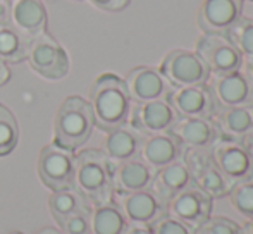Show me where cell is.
I'll return each mask as SVG.
<instances>
[{
	"label": "cell",
	"mask_w": 253,
	"mask_h": 234,
	"mask_svg": "<svg viewBox=\"0 0 253 234\" xmlns=\"http://www.w3.org/2000/svg\"><path fill=\"white\" fill-rule=\"evenodd\" d=\"M155 171L148 164H145L140 157L131 160L114 164L112 169V186L114 195L133 193V191L150 188Z\"/></svg>",
	"instance_id": "ffe728a7"
},
{
	"label": "cell",
	"mask_w": 253,
	"mask_h": 234,
	"mask_svg": "<svg viewBox=\"0 0 253 234\" xmlns=\"http://www.w3.org/2000/svg\"><path fill=\"white\" fill-rule=\"evenodd\" d=\"M127 221L123 210L114 200L91 207V233L90 234H124Z\"/></svg>",
	"instance_id": "cb8c5ba5"
},
{
	"label": "cell",
	"mask_w": 253,
	"mask_h": 234,
	"mask_svg": "<svg viewBox=\"0 0 253 234\" xmlns=\"http://www.w3.org/2000/svg\"><path fill=\"white\" fill-rule=\"evenodd\" d=\"M114 201L123 210L127 224L152 226L157 219L167 214V203L160 200L150 188L133 193L114 195Z\"/></svg>",
	"instance_id": "5bb4252c"
},
{
	"label": "cell",
	"mask_w": 253,
	"mask_h": 234,
	"mask_svg": "<svg viewBox=\"0 0 253 234\" xmlns=\"http://www.w3.org/2000/svg\"><path fill=\"white\" fill-rule=\"evenodd\" d=\"M160 73L174 88L205 84L210 78L207 66L197 55V52L176 48L170 50L160 64Z\"/></svg>",
	"instance_id": "30bf717a"
},
{
	"label": "cell",
	"mask_w": 253,
	"mask_h": 234,
	"mask_svg": "<svg viewBox=\"0 0 253 234\" xmlns=\"http://www.w3.org/2000/svg\"><path fill=\"white\" fill-rule=\"evenodd\" d=\"M227 198H229L231 207L241 217H245L247 221L253 219V177L234 183L227 193Z\"/></svg>",
	"instance_id": "83f0119b"
},
{
	"label": "cell",
	"mask_w": 253,
	"mask_h": 234,
	"mask_svg": "<svg viewBox=\"0 0 253 234\" xmlns=\"http://www.w3.org/2000/svg\"><path fill=\"white\" fill-rule=\"evenodd\" d=\"M12 234H23V233H12Z\"/></svg>",
	"instance_id": "ee69618b"
},
{
	"label": "cell",
	"mask_w": 253,
	"mask_h": 234,
	"mask_svg": "<svg viewBox=\"0 0 253 234\" xmlns=\"http://www.w3.org/2000/svg\"><path fill=\"white\" fill-rule=\"evenodd\" d=\"M26 59L30 62L31 69L40 76L47 78V79H62L69 73L67 52L47 31L31 38Z\"/></svg>",
	"instance_id": "277c9868"
},
{
	"label": "cell",
	"mask_w": 253,
	"mask_h": 234,
	"mask_svg": "<svg viewBox=\"0 0 253 234\" xmlns=\"http://www.w3.org/2000/svg\"><path fill=\"white\" fill-rule=\"evenodd\" d=\"M59 228L62 234H90L91 233V210L78 212L69 215L59 222Z\"/></svg>",
	"instance_id": "4dcf8cb0"
},
{
	"label": "cell",
	"mask_w": 253,
	"mask_h": 234,
	"mask_svg": "<svg viewBox=\"0 0 253 234\" xmlns=\"http://www.w3.org/2000/svg\"><path fill=\"white\" fill-rule=\"evenodd\" d=\"M176 120H177V114L169 102L152 100V102L131 105L127 124L133 129H136L138 133L147 136V134L169 133Z\"/></svg>",
	"instance_id": "4fadbf2b"
},
{
	"label": "cell",
	"mask_w": 253,
	"mask_h": 234,
	"mask_svg": "<svg viewBox=\"0 0 253 234\" xmlns=\"http://www.w3.org/2000/svg\"><path fill=\"white\" fill-rule=\"evenodd\" d=\"M2 2H5V3H9V2H10V0H2Z\"/></svg>",
	"instance_id": "b9f144b4"
},
{
	"label": "cell",
	"mask_w": 253,
	"mask_h": 234,
	"mask_svg": "<svg viewBox=\"0 0 253 234\" xmlns=\"http://www.w3.org/2000/svg\"><path fill=\"white\" fill-rule=\"evenodd\" d=\"M0 23H9V3L0 0Z\"/></svg>",
	"instance_id": "d590c367"
},
{
	"label": "cell",
	"mask_w": 253,
	"mask_h": 234,
	"mask_svg": "<svg viewBox=\"0 0 253 234\" xmlns=\"http://www.w3.org/2000/svg\"><path fill=\"white\" fill-rule=\"evenodd\" d=\"M150 228L153 234H195L191 228H188L183 222L176 221V219L167 214H164L160 219H157Z\"/></svg>",
	"instance_id": "1f68e13d"
},
{
	"label": "cell",
	"mask_w": 253,
	"mask_h": 234,
	"mask_svg": "<svg viewBox=\"0 0 253 234\" xmlns=\"http://www.w3.org/2000/svg\"><path fill=\"white\" fill-rule=\"evenodd\" d=\"M19 141V126L12 112L0 104V157L9 155Z\"/></svg>",
	"instance_id": "f1b7e54d"
},
{
	"label": "cell",
	"mask_w": 253,
	"mask_h": 234,
	"mask_svg": "<svg viewBox=\"0 0 253 234\" xmlns=\"http://www.w3.org/2000/svg\"><path fill=\"white\" fill-rule=\"evenodd\" d=\"M167 102L172 105L177 117H209L212 119L215 112L212 91L205 84L172 88L167 97Z\"/></svg>",
	"instance_id": "9a60e30c"
},
{
	"label": "cell",
	"mask_w": 253,
	"mask_h": 234,
	"mask_svg": "<svg viewBox=\"0 0 253 234\" xmlns=\"http://www.w3.org/2000/svg\"><path fill=\"white\" fill-rule=\"evenodd\" d=\"M240 2H253V0H240Z\"/></svg>",
	"instance_id": "60d3db41"
},
{
	"label": "cell",
	"mask_w": 253,
	"mask_h": 234,
	"mask_svg": "<svg viewBox=\"0 0 253 234\" xmlns=\"http://www.w3.org/2000/svg\"><path fill=\"white\" fill-rule=\"evenodd\" d=\"M220 136L241 141L253 131V105L250 107H217L212 116Z\"/></svg>",
	"instance_id": "7402d4cb"
},
{
	"label": "cell",
	"mask_w": 253,
	"mask_h": 234,
	"mask_svg": "<svg viewBox=\"0 0 253 234\" xmlns=\"http://www.w3.org/2000/svg\"><path fill=\"white\" fill-rule=\"evenodd\" d=\"M241 143H243L245 147H247L248 150L252 152V155H253V131H252L250 134H248V136H245L243 140H241Z\"/></svg>",
	"instance_id": "74e56055"
},
{
	"label": "cell",
	"mask_w": 253,
	"mask_h": 234,
	"mask_svg": "<svg viewBox=\"0 0 253 234\" xmlns=\"http://www.w3.org/2000/svg\"><path fill=\"white\" fill-rule=\"evenodd\" d=\"M207 86L212 91L215 109L253 105V81L243 69L222 76H210Z\"/></svg>",
	"instance_id": "8fae6325"
},
{
	"label": "cell",
	"mask_w": 253,
	"mask_h": 234,
	"mask_svg": "<svg viewBox=\"0 0 253 234\" xmlns=\"http://www.w3.org/2000/svg\"><path fill=\"white\" fill-rule=\"evenodd\" d=\"M213 198L202 191L197 184H188L176 196L167 201V215L195 231L212 215Z\"/></svg>",
	"instance_id": "9c48e42d"
},
{
	"label": "cell",
	"mask_w": 253,
	"mask_h": 234,
	"mask_svg": "<svg viewBox=\"0 0 253 234\" xmlns=\"http://www.w3.org/2000/svg\"><path fill=\"white\" fill-rule=\"evenodd\" d=\"M195 52L207 66L210 76H222L243 69V55L234 48L226 35L203 33L198 38Z\"/></svg>",
	"instance_id": "8992f818"
},
{
	"label": "cell",
	"mask_w": 253,
	"mask_h": 234,
	"mask_svg": "<svg viewBox=\"0 0 253 234\" xmlns=\"http://www.w3.org/2000/svg\"><path fill=\"white\" fill-rule=\"evenodd\" d=\"M191 174L188 171L186 164H184L183 158L172 162V164L166 165V167L155 171V176L152 179L150 190L162 201H169L172 196H176L181 190L191 184Z\"/></svg>",
	"instance_id": "603a6c76"
},
{
	"label": "cell",
	"mask_w": 253,
	"mask_h": 234,
	"mask_svg": "<svg viewBox=\"0 0 253 234\" xmlns=\"http://www.w3.org/2000/svg\"><path fill=\"white\" fill-rule=\"evenodd\" d=\"M241 17L240 0H203L197 23L203 33L224 35Z\"/></svg>",
	"instance_id": "2e32d148"
},
{
	"label": "cell",
	"mask_w": 253,
	"mask_h": 234,
	"mask_svg": "<svg viewBox=\"0 0 253 234\" xmlns=\"http://www.w3.org/2000/svg\"><path fill=\"white\" fill-rule=\"evenodd\" d=\"M195 234H243L236 221L224 215H210L205 222L193 231Z\"/></svg>",
	"instance_id": "f546056e"
},
{
	"label": "cell",
	"mask_w": 253,
	"mask_h": 234,
	"mask_svg": "<svg viewBox=\"0 0 253 234\" xmlns=\"http://www.w3.org/2000/svg\"><path fill=\"white\" fill-rule=\"evenodd\" d=\"M30 38L10 23H0V60L9 64L23 62L30 48Z\"/></svg>",
	"instance_id": "d4e9b609"
},
{
	"label": "cell",
	"mask_w": 253,
	"mask_h": 234,
	"mask_svg": "<svg viewBox=\"0 0 253 234\" xmlns=\"http://www.w3.org/2000/svg\"><path fill=\"white\" fill-rule=\"evenodd\" d=\"M224 35L243 59L253 57V19L241 16Z\"/></svg>",
	"instance_id": "4316f807"
},
{
	"label": "cell",
	"mask_w": 253,
	"mask_h": 234,
	"mask_svg": "<svg viewBox=\"0 0 253 234\" xmlns=\"http://www.w3.org/2000/svg\"><path fill=\"white\" fill-rule=\"evenodd\" d=\"M141 141H143V134L133 129L129 124H124L116 129L107 131L102 152L112 164H121L140 155Z\"/></svg>",
	"instance_id": "44dd1931"
},
{
	"label": "cell",
	"mask_w": 253,
	"mask_h": 234,
	"mask_svg": "<svg viewBox=\"0 0 253 234\" xmlns=\"http://www.w3.org/2000/svg\"><path fill=\"white\" fill-rule=\"evenodd\" d=\"M88 104L95 126L102 131H110L127 124L133 102L127 95L124 79L112 73H103L91 84Z\"/></svg>",
	"instance_id": "6da1fadb"
},
{
	"label": "cell",
	"mask_w": 253,
	"mask_h": 234,
	"mask_svg": "<svg viewBox=\"0 0 253 234\" xmlns=\"http://www.w3.org/2000/svg\"><path fill=\"white\" fill-rule=\"evenodd\" d=\"M9 79H10L9 67H7L5 62H2V60H0V86H3V84H5Z\"/></svg>",
	"instance_id": "e575fe53"
},
{
	"label": "cell",
	"mask_w": 253,
	"mask_h": 234,
	"mask_svg": "<svg viewBox=\"0 0 253 234\" xmlns=\"http://www.w3.org/2000/svg\"><path fill=\"white\" fill-rule=\"evenodd\" d=\"M48 207H50V214L57 221V224L67 219L69 215L78 214V212L91 210V205L88 203V200L76 188L53 191L50 200H48Z\"/></svg>",
	"instance_id": "484cf974"
},
{
	"label": "cell",
	"mask_w": 253,
	"mask_h": 234,
	"mask_svg": "<svg viewBox=\"0 0 253 234\" xmlns=\"http://www.w3.org/2000/svg\"><path fill=\"white\" fill-rule=\"evenodd\" d=\"M90 3L105 12H119L129 5L131 0H90Z\"/></svg>",
	"instance_id": "d6a6232c"
},
{
	"label": "cell",
	"mask_w": 253,
	"mask_h": 234,
	"mask_svg": "<svg viewBox=\"0 0 253 234\" xmlns=\"http://www.w3.org/2000/svg\"><path fill=\"white\" fill-rule=\"evenodd\" d=\"M38 234H62L60 231H57L55 228H43L38 231Z\"/></svg>",
	"instance_id": "ab89813d"
},
{
	"label": "cell",
	"mask_w": 253,
	"mask_h": 234,
	"mask_svg": "<svg viewBox=\"0 0 253 234\" xmlns=\"http://www.w3.org/2000/svg\"><path fill=\"white\" fill-rule=\"evenodd\" d=\"M74 157L73 152L50 143L42 148L38 155V176L52 191L74 188Z\"/></svg>",
	"instance_id": "52a82bcc"
},
{
	"label": "cell",
	"mask_w": 253,
	"mask_h": 234,
	"mask_svg": "<svg viewBox=\"0 0 253 234\" xmlns=\"http://www.w3.org/2000/svg\"><path fill=\"white\" fill-rule=\"evenodd\" d=\"M43 2H52V0H43Z\"/></svg>",
	"instance_id": "7bdbcfd3"
},
{
	"label": "cell",
	"mask_w": 253,
	"mask_h": 234,
	"mask_svg": "<svg viewBox=\"0 0 253 234\" xmlns=\"http://www.w3.org/2000/svg\"><path fill=\"white\" fill-rule=\"evenodd\" d=\"M169 133L184 148H210L220 136L215 122L209 117H177Z\"/></svg>",
	"instance_id": "d6986e66"
},
{
	"label": "cell",
	"mask_w": 253,
	"mask_h": 234,
	"mask_svg": "<svg viewBox=\"0 0 253 234\" xmlns=\"http://www.w3.org/2000/svg\"><path fill=\"white\" fill-rule=\"evenodd\" d=\"M209 150L219 171L233 184L253 177V155L241 141L219 136Z\"/></svg>",
	"instance_id": "ba28073f"
},
{
	"label": "cell",
	"mask_w": 253,
	"mask_h": 234,
	"mask_svg": "<svg viewBox=\"0 0 253 234\" xmlns=\"http://www.w3.org/2000/svg\"><path fill=\"white\" fill-rule=\"evenodd\" d=\"M243 71H245V74H247V76L253 81V57L252 59H245Z\"/></svg>",
	"instance_id": "8d00e7d4"
},
{
	"label": "cell",
	"mask_w": 253,
	"mask_h": 234,
	"mask_svg": "<svg viewBox=\"0 0 253 234\" xmlns=\"http://www.w3.org/2000/svg\"><path fill=\"white\" fill-rule=\"evenodd\" d=\"M127 95L133 104H143L152 100H167L172 91V84L166 79L160 69L152 66H138L124 78Z\"/></svg>",
	"instance_id": "7c38bea8"
},
{
	"label": "cell",
	"mask_w": 253,
	"mask_h": 234,
	"mask_svg": "<svg viewBox=\"0 0 253 234\" xmlns=\"http://www.w3.org/2000/svg\"><path fill=\"white\" fill-rule=\"evenodd\" d=\"M241 229H243V234H253V219H248V221L241 226Z\"/></svg>",
	"instance_id": "f35d334b"
},
{
	"label": "cell",
	"mask_w": 253,
	"mask_h": 234,
	"mask_svg": "<svg viewBox=\"0 0 253 234\" xmlns=\"http://www.w3.org/2000/svg\"><path fill=\"white\" fill-rule=\"evenodd\" d=\"M183 160L191 174V181L209 196L224 198L229 193L231 183L213 162L209 148H184Z\"/></svg>",
	"instance_id": "5b68a950"
},
{
	"label": "cell",
	"mask_w": 253,
	"mask_h": 234,
	"mask_svg": "<svg viewBox=\"0 0 253 234\" xmlns=\"http://www.w3.org/2000/svg\"><path fill=\"white\" fill-rule=\"evenodd\" d=\"M93 127L95 119L90 104L78 95L67 97L53 119V143L74 152L86 143Z\"/></svg>",
	"instance_id": "3957f363"
},
{
	"label": "cell",
	"mask_w": 253,
	"mask_h": 234,
	"mask_svg": "<svg viewBox=\"0 0 253 234\" xmlns=\"http://www.w3.org/2000/svg\"><path fill=\"white\" fill-rule=\"evenodd\" d=\"M183 154L184 147L172 133H160L143 136L138 157L145 164L150 165L153 171H159V169L183 158Z\"/></svg>",
	"instance_id": "ac0fdd59"
},
{
	"label": "cell",
	"mask_w": 253,
	"mask_h": 234,
	"mask_svg": "<svg viewBox=\"0 0 253 234\" xmlns=\"http://www.w3.org/2000/svg\"><path fill=\"white\" fill-rule=\"evenodd\" d=\"M114 164L97 148H88L74 157V188L91 207L114 200Z\"/></svg>",
	"instance_id": "7a4b0ae2"
},
{
	"label": "cell",
	"mask_w": 253,
	"mask_h": 234,
	"mask_svg": "<svg viewBox=\"0 0 253 234\" xmlns=\"http://www.w3.org/2000/svg\"><path fill=\"white\" fill-rule=\"evenodd\" d=\"M9 23L17 31L31 38L47 31L48 12L43 0H10Z\"/></svg>",
	"instance_id": "e0dca14e"
},
{
	"label": "cell",
	"mask_w": 253,
	"mask_h": 234,
	"mask_svg": "<svg viewBox=\"0 0 253 234\" xmlns=\"http://www.w3.org/2000/svg\"><path fill=\"white\" fill-rule=\"evenodd\" d=\"M124 234H153L150 226L145 224H127Z\"/></svg>",
	"instance_id": "836d02e7"
}]
</instances>
